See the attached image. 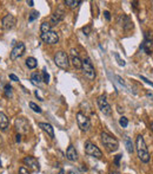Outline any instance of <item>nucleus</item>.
<instances>
[{
	"instance_id": "1",
	"label": "nucleus",
	"mask_w": 153,
	"mask_h": 174,
	"mask_svg": "<svg viewBox=\"0 0 153 174\" xmlns=\"http://www.w3.org/2000/svg\"><path fill=\"white\" fill-rule=\"evenodd\" d=\"M136 149H137L138 158L140 159V161L144 164H149L150 162V153H149L146 142L141 135H138L136 139Z\"/></svg>"
},
{
	"instance_id": "2",
	"label": "nucleus",
	"mask_w": 153,
	"mask_h": 174,
	"mask_svg": "<svg viewBox=\"0 0 153 174\" xmlns=\"http://www.w3.org/2000/svg\"><path fill=\"white\" fill-rule=\"evenodd\" d=\"M100 139H101V143L104 145V147L108 152H117L118 151L119 142H118V140L114 136H112L111 134H108L106 132H102L100 134Z\"/></svg>"
},
{
	"instance_id": "3",
	"label": "nucleus",
	"mask_w": 153,
	"mask_h": 174,
	"mask_svg": "<svg viewBox=\"0 0 153 174\" xmlns=\"http://www.w3.org/2000/svg\"><path fill=\"white\" fill-rule=\"evenodd\" d=\"M54 63L60 68V69H64V70H67L70 68V59H69V56L66 52L64 51H58L56 55H54Z\"/></svg>"
},
{
	"instance_id": "4",
	"label": "nucleus",
	"mask_w": 153,
	"mask_h": 174,
	"mask_svg": "<svg viewBox=\"0 0 153 174\" xmlns=\"http://www.w3.org/2000/svg\"><path fill=\"white\" fill-rule=\"evenodd\" d=\"M81 70L84 72V75L89 80V81H93L95 78V70H94V67L91 62L89 58H85L82 61V67H81Z\"/></svg>"
},
{
	"instance_id": "5",
	"label": "nucleus",
	"mask_w": 153,
	"mask_h": 174,
	"mask_svg": "<svg viewBox=\"0 0 153 174\" xmlns=\"http://www.w3.org/2000/svg\"><path fill=\"white\" fill-rule=\"evenodd\" d=\"M85 153L87 155L92 156V158H95V159H101L102 158V153L99 149V147H97L91 141H86L85 142Z\"/></svg>"
},
{
	"instance_id": "6",
	"label": "nucleus",
	"mask_w": 153,
	"mask_h": 174,
	"mask_svg": "<svg viewBox=\"0 0 153 174\" xmlns=\"http://www.w3.org/2000/svg\"><path fill=\"white\" fill-rule=\"evenodd\" d=\"M153 48V36L151 32H145L144 34V42L140 45V50H143L146 55H152Z\"/></svg>"
},
{
	"instance_id": "7",
	"label": "nucleus",
	"mask_w": 153,
	"mask_h": 174,
	"mask_svg": "<svg viewBox=\"0 0 153 174\" xmlns=\"http://www.w3.org/2000/svg\"><path fill=\"white\" fill-rule=\"evenodd\" d=\"M76 122H78V127L80 128V130H82V132H88L89 130V128H91V121L81 111H79L76 114Z\"/></svg>"
},
{
	"instance_id": "8",
	"label": "nucleus",
	"mask_w": 153,
	"mask_h": 174,
	"mask_svg": "<svg viewBox=\"0 0 153 174\" xmlns=\"http://www.w3.org/2000/svg\"><path fill=\"white\" fill-rule=\"evenodd\" d=\"M97 103H98L99 109L101 110V113H104V115H107V116H108V115L112 114V108H111L110 103L107 102L106 96H104V95L99 96L98 99H97Z\"/></svg>"
},
{
	"instance_id": "9",
	"label": "nucleus",
	"mask_w": 153,
	"mask_h": 174,
	"mask_svg": "<svg viewBox=\"0 0 153 174\" xmlns=\"http://www.w3.org/2000/svg\"><path fill=\"white\" fill-rule=\"evenodd\" d=\"M40 38H41V40L44 42V43H46V44H57L58 42H59V36H58V33L57 32H54V31H48V32H46V33H41L40 34Z\"/></svg>"
},
{
	"instance_id": "10",
	"label": "nucleus",
	"mask_w": 153,
	"mask_h": 174,
	"mask_svg": "<svg viewBox=\"0 0 153 174\" xmlns=\"http://www.w3.org/2000/svg\"><path fill=\"white\" fill-rule=\"evenodd\" d=\"M25 50H26V46H25V44L22 43V42H19V43H17L15 45H14V48L12 49V51H11V59L12 61H14V59H18L19 57H21L24 53H25Z\"/></svg>"
},
{
	"instance_id": "11",
	"label": "nucleus",
	"mask_w": 153,
	"mask_h": 174,
	"mask_svg": "<svg viewBox=\"0 0 153 174\" xmlns=\"http://www.w3.org/2000/svg\"><path fill=\"white\" fill-rule=\"evenodd\" d=\"M15 24H17V19L13 14H6L1 20V27L4 30H11L15 26Z\"/></svg>"
},
{
	"instance_id": "12",
	"label": "nucleus",
	"mask_w": 153,
	"mask_h": 174,
	"mask_svg": "<svg viewBox=\"0 0 153 174\" xmlns=\"http://www.w3.org/2000/svg\"><path fill=\"white\" fill-rule=\"evenodd\" d=\"M14 124L19 133H27L30 130V123L25 117H18L15 120Z\"/></svg>"
},
{
	"instance_id": "13",
	"label": "nucleus",
	"mask_w": 153,
	"mask_h": 174,
	"mask_svg": "<svg viewBox=\"0 0 153 174\" xmlns=\"http://www.w3.org/2000/svg\"><path fill=\"white\" fill-rule=\"evenodd\" d=\"M22 162L31 170H33L34 172H39L40 171V165L38 162V160L34 156H26L22 159Z\"/></svg>"
},
{
	"instance_id": "14",
	"label": "nucleus",
	"mask_w": 153,
	"mask_h": 174,
	"mask_svg": "<svg viewBox=\"0 0 153 174\" xmlns=\"http://www.w3.org/2000/svg\"><path fill=\"white\" fill-rule=\"evenodd\" d=\"M50 137H54V129H53V127H52V124H50V123H47V122H40L39 124H38Z\"/></svg>"
},
{
	"instance_id": "15",
	"label": "nucleus",
	"mask_w": 153,
	"mask_h": 174,
	"mask_svg": "<svg viewBox=\"0 0 153 174\" xmlns=\"http://www.w3.org/2000/svg\"><path fill=\"white\" fill-rule=\"evenodd\" d=\"M63 19H64V12H63V11H57V12H54V13L52 14L51 20H50V24H51V26L57 25V24H59Z\"/></svg>"
},
{
	"instance_id": "16",
	"label": "nucleus",
	"mask_w": 153,
	"mask_h": 174,
	"mask_svg": "<svg viewBox=\"0 0 153 174\" xmlns=\"http://www.w3.org/2000/svg\"><path fill=\"white\" fill-rule=\"evenodd\" d=\"M120 19H123V24H121V25H123V29H124L125 31H130V30L133 29V23L131 21L130 17L123 14V15H120Z\"/></svg>"
},
{
	"instance_id": "17",
	"label": "nucleus",
	"mask_w": 153,
	"mask_h": 174,
	"mask_svg": "<svg viewBox=\"0 0 153 174\" xmlns=\"http://www.w3.org/2000/svg\"><path fill=\"white\" fill-rule=\"evenodd\" d=\"M66 158H67V160H70V161H76V159H78V153H76V148L71 145L69 148H67V151H66Z\"/></svg>"
},
{
	"instance_id": "18",
	"label": "nucleus",
	"mask_w": 153,
	"mask_h": 174,
	"mask_svg": "<svg viewBox=\"0 0 153 174\" xmlns=\"http://www.w3.org/2000/svg\"><path fill=\"white\" fill-rule=\"evenodd\" d=\"M8 128V118L5 113L0 111V130H6Z\"/></svg>"
},
{
	"instance_id": "19",
	"label": "nucleus",
	"mask_w": 153,
	"mask_h": 174,
	"mask_svg": "<svg viewBox=\"0 0 153 174\" xmlns=\"http://www.w3.org/2000/svg\"><path fill=\"white\" fill-rule=\"evenodd\" d=\"M124 142H125V146H126V149H127V152L130 153V154H132L133 152H134V146H133V142H132V140L127 136V135H125V137H124Z\"/></svg>"
},
{
	"instance_id": "20",
	"label": "nucleus",
	"mask_w": 153,
	"mask_h": 174,
	"mask_svg": "<svg viewBox=\"0 0 153 174\" xmlns=\"http://www.w3.org/2000/svg\"><path fill=\"white\" fill-rule=\"evenodd\" d=\"M31 82H32L34 86H40L41 82H43V78H41L40 74H38V72H33V74L31 75Z\"/></svg>"
},
{
	"instance_id": "21",
	"label": "nucleus",
	"mask_w": 153,
	"mask_h": 174,
	"mask_svg": "<svg viewBox=\"0 0 153 174\" xmlns=\"http://www.w3.org/2000/svg\"><path fill=\"white\" fill-rule=\"evenodd\" d=\"M26 65L28 69H35L38 67V61L34 57H28L26 59Z\"/></svg>"
},
{
	"instance_id": "22",
	"label": "nucleus",
	"mask_w": 153,
	"mask_h": 174,
	"mask_svg": "<svg viewBox=\"0 0 153 174\" xmlns=\"http://www.w3.org/2000/svg\"><path fill=\"white\" fill-rule=\"evenodd\" d=\"M71 62H72V65H73L76 69H81V67H82V61L79 58V56H72Z\"/></svg>"
},
{
	"instance_id": "23",
	"label": "nucleus",
	"mask_w": 153,
	"mask_h": 174,
	"mask_svg": "<svg viewBox=\"0 0 153 174\" xmlns=\"http://www.w3.org/2000/svg\"><path fill=\"white\" fill-rule=\"evenodd\" d=\"M40 31H41V33H46V32L51 31V24L47 21H44L40 26Z\"/></svg>"
},
{
	"instance_id": "24",
	"label": "nucleus",
	"mask_w": 153,
	"mask_h": 174,
	"mask_svg": "<svg viewBox=\"0 0 153 174\" xmlns=\"http://www.w3.org/2000/svg\"><path fill=\"white\" fill-rule=\"evenodd\" d=\"M41 75H43V77H41V78H43V82H44V83H46V84H48V83H50V75H48V72L46 71V69H45V68L43 69Z\"/></svg>"
},
{
	"instance_id": "25",
	"label": "nucleus",
	"mask_w": 153,
	"mask_h": 174,
	"mask_svg": "<svg viewBox=\"0 0 153 174\" xmlns=\"http://www.w3.org/2000/svg\"><path fill=\"white\" fill-rule=\"evenodd\" d=\"M28 104H30V108H31V109H32V110H33L34 113H38V114H41V111H43V110H41V108H40L39 105H37V104H35L34 102H30Z\"/></svg>"
},
{
	"instance_id": "26",
	"label": "nucleus",
	"mask_w": 153,
	"mask_h": 174,
	"mask_svg": "<svg viewBox=\"0 0 153 174\" xmlns=\"http://www.w3.org/2000/svg\"><path fill=\"white\" fill-rule=\"evenodd\" d=\"M81 2H82V1H74V0H66V1H65V5H66V6H69V7H72V8H73V7H76V6H78V5H79V4H81Z\"/></svg>"
},
{
	"instance_id": "27",
	"label": "nucleus",
	"mask_w": 153,
	"mask_h": 174,
	"mask_svg": "<svg viewBox=\"0 0 153 174\" xmlns=\"http://www.w3.org/2000/svg\"><path fill=\"white\" fill-rule=\"evenodd\" d=\"M39 17V12L38 11H32L31 13H30V17H28V21L31 23V21H34L37 18Z\"/></svg>"
},
{
	"instance_id": "28",
	"label": "nucleus",
	"mask_w": 153,
	"mask_h": 174,
	"mask_svg": "<svg viewBox=\"0 0 153 174\" xmlns=\"http://www.w3.org/2000/svg\"><path fill=\"white\" fill-rule=\"evenodd\" d=\"M119 124H120L123 128H126V127L128 126V120H127L125 116H121V117L119 118Z\"/></svg>"
},
{
	"instance_id": "29",
	"label": "nucleus",
	"mask_w": 153,
	"mask_h": 174,
	"mask_svg": "<svg viewBox=\"0 0 153 174\" xmlns=\"http://www.w3.org/2000/svg\"><path fill=\"white\" fill-rule=\"evenodd\" d=\"M114 57H115V59H117V62H118V64L120 65V67H125V61L124 59H121L120 58V56H119V53L118 52H114Z\"/></svg>"
},
{
	"instance_id": "30",
	"label": "nucleus",
	"mask_w": 153,
	"mask_h": 174,
	"mask_svg": "<svg viewBox=\"0 0 153 174\" xmlns=\"http://www.w3.org/2000/svg\"><path fill=\"white\" fill-rule=\"evenodd\" d=\"M4 89H5V95H6V97H11V96H12V87H11L9 84H6Z\"/></svg>"
},
{
	"instance_id": "31",
	"label": "nucleus",
	"mask_w": 153,
	"mask_h": 174,
	"mask_svg": "<svg viewBox=\"0 0 153 174\" xmlns=\"http://www.w3.org/2000/svg\"><path fill=\"white\" fill-rule=\"evenodd\" d=\"M82 32H84V34L88 36V34L91 33V26H89V25H87V26H84V27H82Z\"/></svg>"
},
{
	"instance_id": "32",
	"label": "nucleus",
	"mask_w": 153,
	"mask_h": 174,
	"mask_svg": "<svg viewBox=\"0 0 153 174\" xmlns=\"http://www.w3.org/2000/svg\"><path fill=\"white\" fill-rule=\"evenodd\" d=\"M18 174H30V172H28V170H27L25 166H21V167L19 168Z\"/></svg>"
},
{
	"instance_id": "33",
	"label": "nucleus",
	"mask_w": 153,
	"mask_h": 174,
	"mask_svg": "<svg viewBox=\"0 0 153 174\" xmlns=\"http://www.w3.org/2000/svg\"><path fill=\"white\" fill-rule=\"evenodd\" d=\"M121 156H123V155H120V154L115 156V159H114V165H115V166H119V161H120Z\"/></svg>"
},
{
	"instance_id": "34",
	"label": "nucleus",
	"mask_w": 153,
	"mask_h": 174,
	"mask_svg": "<svg viewBox=\"0 0 153 174\" xmlns=\"http://www.w3.org/2000/svg\"><path fill=\"white\" fill-rule=\"evenodd\" d=\"M140 78H141V81H144L145 83H147V84H150L151 87H153V82H151V81H149L146 77H144V76H140Z\"/></svg>"
},
{
	"instance_id": "35",
	"label": "nucleus",
	"mask_w": 153,
	"mask_h": 174,
	"mask_svg": "<svg viewBox=\"0 0 153 174\" xmlns=\"http://www.w3.org/2000/svg\"><path fill=\"white\" fill-rule=\"evenodd\" d=\"M104 15H105L106 20H108V21L111 20V13H110L108 11H105V12H104Z\"/></svg>"
},
{
	"instance_id": "36",
	"label": "nucleus",
	"mask_w": 153,
	"mask_h": 174,
	"mask_svg": "<svg viewBox=\"0 0 153 174\" xmlns=\"http://www.w3.org/2000/svg\"><path fill=\"white\" fill-rule=\"evenodd\" d=\"M9 80H12V81H14V82H18V81H19V78H18L14 74H9Z\"/></svg>"
},
{
	"instance_id": "37",
	"label": "nucleus",
	"mask_w": 153,
	"mask_h": 174,
	"mask_svg": "<svg viewBox=\"0 0 153 174\" xmlns=\"http://www.w3.org/2000/svg\"><path fill=\"white\" fill-rule=\"evenodd\" d=\"M115 78H117V80L119 81V83H120V84H123V86H125V82H124V80H123V78H121L120 76H115Z\"/></svg>"
},
{
	"instance_id": "38",
	"label": "nucleus",
	"mask_w": 153,
	"mask_h": 174,
	"mask_svg": "<svg viewBox=\"0 0 153 174\" xmlns=\"http://www.w3.org/2000/svg\"><path fill=\"white\" fill-rule=\"evenodd\" d=\"M34 94H35V96L39 98V101H44V99H43V97H40V96H39V94H38V90H35V92H34Z\"/></svg>"
},
{
	"instance_id": "39",
	"label": "nucleus",
	"mask_w": 153,
	"mask_h": 174,
	"mask_svg": "<svg viewBox=\"0 0 153 174\" xmlns=\"http://www.w3.org/2000/svg\"><path fill=\"white\" fill-rule=\"evenodd\" d=\"M20 141H21V135L18 134V135H17V142H20Z\"/></svg>"
},
{
	"instance_id": "40",
	"label": "nucleus",
	"mask_w": 153,
	"mask_h": 174,
	"mask_svg": "<svg viewBox=\"0 0 153 174\" xmlns=\"http://www.w3.org/2000/svg\"><path fill=\"white\" fill-rule=\"evenodd\" d=\"M33 4H34V2H33L32 0H30V1H27V5H28V6H31V7L33 6Z\"/></svg>"
},
{
	"instance_id": "41",
	"label": "nucleus",
	"mask_w": 153,
	"mask_h": 174,
	"mask_svg": "<svg viewBox=\"0 0 153 174\" xmlns=\"http://www.w3.org/2000/svg\"><path fill=\"white\" fill-rule=\"evenodd\" d=\"M108 174H120V173H119L118 171H111V172H110Z\"/></svg>"
},
{
	"instance_id": "42",
	"label": "nucleus",
	"mask_w": 153,
	"mask_h": 174,
	"mask_svg": "<svg viewBox=\"0 0 153 174\" xmlns=\"http://www.w3.org/2000/svg\"><path fill=\"white\" fill-rule=\"evenodd\" d=\"M67 174H76V173L74 172V171H69V172H67Z\"/></svg>"
},
{
	"instance_id": "43",
	"label": "nucleus",
	"mask_w": 153,
	"mask_h": 174,
	"mask_svg": "<svg viewBox=\"0 0 153 174\" xmlns=\"http://www.w3.org/2000/svg\"><path fill=\"white\" fill-rule=\"evenodd\" d=\"M118 111H119V113H123V110H121V108H120V107H118Z\"/></svg>"
},
{
	"instance_id": "44",
	"label": "nucleus",
	"mask_w": 153,
	"mask_h": 174,
	"mask_svg": "<svg viewBox=\"0 0 153 174\" xmlns=\"http://www.w3.org/2000/svg\"><path fill=\"white\" fill-rule=\"evenodd\" d=\"M150 128H151V130L153 132V122H151V126H150Z\"/></svg>"
},
{
	"instance_id": "45",
	"label": "nucleus",
	"mask_w": 153,
	"mask_h": 174,
	"mask_svg": "<svg viewBox=\"0 0 153 174\" xmlns=\"http://www.w3.org/2000/svg\"><path fill=\"white\" fill-rule=\"evenodd\" d=\"M58 174H65V172H64V171H60V172H59Z\"/></svg>"
},
{
	"instance_id": "46",
	"label": "nucleus",
	"mask_w": 153,
	"mask_h": 174,
	"mask_svg": "<svg viewBox=\"0 0 153 174\" xmlns=\"http://www.w3.org/2000/svg\"><path fill=\"white\" fill-rule=\"evenodd\" d=\"M0 166H1V161H0Z\"/></svg>"
},
{
	"instance_id": "47",
	"label": "nucleus",
	"mask_w": 153,
	"mask_h": 174,
	"mask_svg": "<svg viewBox=\"0 0 153 174\" xmlns=\"http://www.w3.org/2000/svg\"><path fill=\"white\" fill-rule=\"evenodd\" d=\"M152 4H153V2H152Z\"/></svg>"
}]
</instances>
